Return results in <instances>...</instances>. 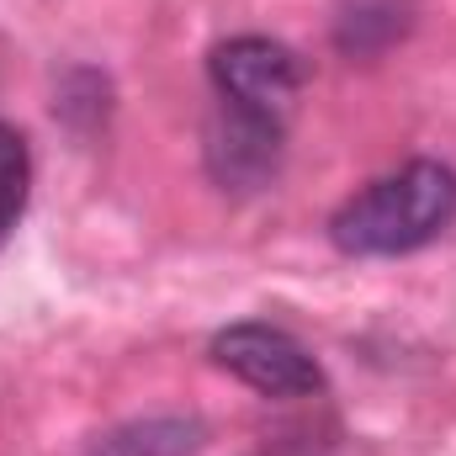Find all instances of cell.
<instances>
[{"label":"cell","instance_id":"obj_1","mask_svg":"<svg viewBox=\"0 0 456 456\" xmlns=\"http://www.w3.org/2000/svg\"><path fill=\"white\" fill-rule=\"evenodd\" d=\"M456 218V170L441 159H409L371 181L330 218V239L350 260H393L441 239Z\"/></svg>","mask_w":456,"mask_h":456},{"label":"cell","instance_id":"obj_2","mask_svg":"<svg viewBox=\"0 0 456 456\" xmlns=\"http://www.w3.org/2000/svg\"><path fill=\"white\" fill-rule=\"evenodd\" d=\"M208 75H213V91L224 107L271 117V122H287L297 91H303V59L287 43L260 37V32L218 43L208 59Z\"/></svg>","mask_w":456,"mask_h":456},{"label":"cell","instance_id":"obj_3","mask_svg":"<svg viewBox=\"0 0 456 456\" xmlns=\"http://www.w3.org/2000/svg\"><path fill=\"white\" fill-rule=\"evenodd\" d=\"M208 350L228 377H239L244 387H255L265 398H308L324 387V371L308 355V345L287 330H276V324H260V319L218 330Z\"/></svg>","mask_w":456,"mask_h":456},{"label":"cell","instance_id":"obj_4","mask_svg":"<svg viewBox=\"0 0 456 456\" xmlns=\"http://www.w3.org/2000/svg\"><path fill=\"white\" fill-rule=\"evenodd\" d=\"M281 138L287 122L239 112V107H218L213 127H208V170L224 191H260L276 181L281 165Z\"/></svg>","mask_w":456,"mask_h":456},{"label":"cell","instance_id":"obj_5","mask_svg":"<svg viewBox=\"0 0 456 456\" xmlns=\"http://www.w3.org/2000/svg\"><path fill=\"white\" fill-rule=\"evenodd\" d=\"M27 197H32V149L21 127L0 122V249L27 218Z\"/></svg>","mask_w":456,"mask_h":456},{"label":"cell","instance_id":"obj_6","mask_svg":"<svg viewBox=\"0 0 456 456\" xmlns=\"http://www.w3.org/2000/svg\"><path fill=\"white\" fill-rule=\"evenodd\" d=\"M197 452V425L191 419H143V425H127L112 430L96 456H191Z\"/></svg>","mask_w":456,"mask_h":456}]
</instances>
